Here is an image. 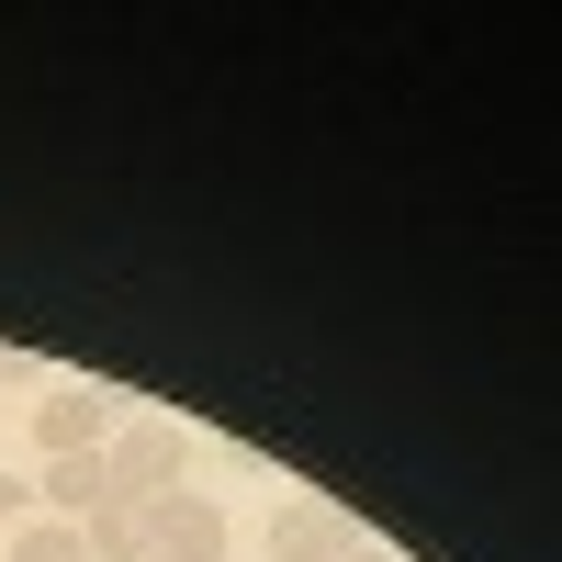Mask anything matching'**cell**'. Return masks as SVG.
<instances>
[{
    "instance_id": "obj_1",
    "label": "cell",
    "mask_w": 562,
    "mask_h": 562,
    "mask_svg": "<svg viewBox=\"0 0 562 562\" xmlns=\"http://www.w3.org/2000/svg\"><path fill=\"white\" fill-rule=\"evenodd\" d=\"M102 473H113V495L158 506V495H180V473H192V428H180V416H124Z\"/></svg>"
},
{
    "instance_id": "obj_2",
    "label": "cell",
    "mask_w": 562,
    "mask_h": 562,
    "mask_svg": "<svg viewBox=\"0 0 562 562\" xmlns=\"http://www.w3.org/2000/svg\"><path fill=\"white\" fill-rule=\"evenodd\" d=\"M147 562H225V506L214 495H158L147 506Z\"/></svg>"
},
{
    "instance_id": "obj_3",
    "label": "cell",
    "mask_w": 562,
    "mask_h": 562,
    "mask_svg": "<svg viewBox=\"0 0 562 562\" xmlns=\"http://www.w3.org/2000/svg\"><path fill=\"white\" fill-rule=\"evenodd\" d=\"M270 551H281V562H338V551H349V518H338L326 495H281V506H270Z\"/></svg>"
},
{
    "instance_id": "obj_4",
    "label": "cell",
    "mask_w": 562,
    "mask_h": 562,
    "mask_svg": "<svg viewBox=\"0 0 562 562\" xmlns=\"http://www.w3.org/2000/svg\"><path fill=\"white\" fill-rule=\"evenodd\" d=\"M102 439H113V405H102V394H45V405H34V450H45V461L102 450Z\"/></svg>"
},
{
    "instance_id": "obj_5",
    "label": "cell",
    "mask_w": 562,
    "mask_h": 562,
    "mask_svg": "<svg viewBox=\"0 0 562 562\" xmlns=\"http://www.w3.org/2000/svg\"><path fill=\"white\" fill-rule=\"evenodd\" d=\"M34 495H45V506H57V518H68V529H79V518H90V506H102V495H113V473H102V450H68V461H45V484H34Z\"/></svg>"
},
{
    "instance_id": "obj_6",
    "label": "cell",
    "mask_w": 562,
    "mask_h": 562,
    "mask_svg": "<svg viewBox=\"0 0 562 562\" xmlns=\"http://www.w3.org/2000/svg\"><path fill=\"white\" fill-rule=\"evenodd\" d=\"M79 540H90V562H147V506L135 495H102L79 518Z\"/></svg>"
},
{
    "instance_id": "obj_7",
    "label": "cell",
    "mask_w": 562,
    "mask_h": 562,
    "mask_svg": "<svg viewBox=\"0 0 562 562\" xmlns=\"http://www.w3.org/2000/svg\"><path fill=\"white\" fill-rule=\"evenodd\" d=\"M12 562H90V540H79L68 518H23V529H12Z\"/></svg>"
},
{
    "instance_id": "obj_8",
    "label": "cell",
    "mask_w": 562,
    "mask_h": 562,
    "mask_svg": "<svg viewBox=\"0 0 562 562\" xmlns=\"http://www.w3.org/2000/svg\"><path fill=\"white\" fill-rule=\"evenodd\" d=\"M23 495H34L23 473H0V529H23Z\"/></svg>"
},
{
    "instance_id": "obj_9",
    "label": "cell",
    "mask_w": 562,
    "mask_h": 562,
    "mask_svg": "<svg viewBox=\"0 0 562 562\" xmlns=\"http://www.w3.org/2000/svg\"><path fill=\"white\" fill-rule=\"evenodd\" d=\"M338 562H383V551H338Z\"/></svg>"
}]
</instances>
